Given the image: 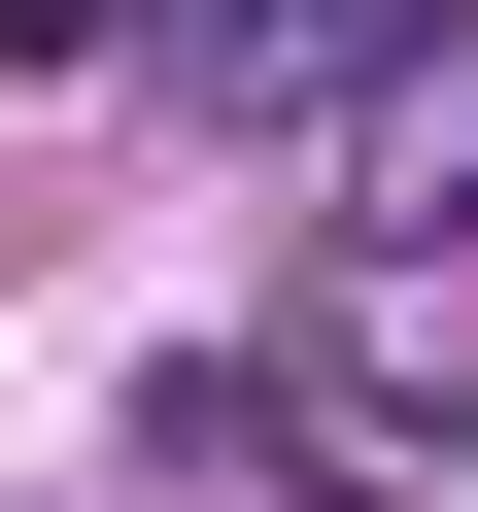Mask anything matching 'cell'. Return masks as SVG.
Instances as JSON below:
<instances>
[{"mask_svg":"<svg viewBox=\"0 0 478 512\" xmlns=\"http://www.w3.org/2000/svg\"><path fill=\"white\" fill-rule=\"evenodd\" d=\"M103 35H171V0H0V69H103Z\"/></svg>","mask_w":478,"mask_h":512,"instance_id":"cell-1","label":"cell"}]
</instances>
